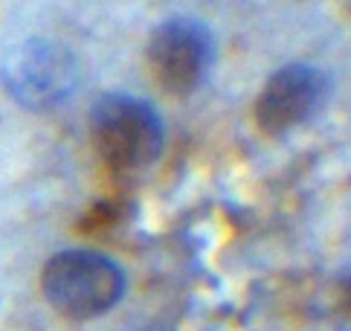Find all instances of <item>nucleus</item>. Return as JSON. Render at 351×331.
<instances>
[{
	"instance_id": "nucleus-2",
	"label": "nucleus",
	"mask_w": 351,
	"mask_h": 331,
	"mask_svg": "<svg viewBox=\"0 0 351 331\" xmlns=\"http://www.w3.org/2000/svg\"><path fill=\"white\" fill-rule=\"evenodd\" d=\"M44 297L67 320H96L125 294V273L117 262L87 250H67L47 262Z\"/></svg>"
},
{
	"instance_id": "nucleus-5",
	"label": "nucleus",
	"mask_w": 351,
	"mask_h": 331,
	"mask_svg": "<svg viewBox=\"0 0 351 331\" xmlns=\"http://www.w3.org/2000/svg\"><path fill=\"white\" fill-rule=\"evenodd\" d=\"M328 79L313 65H285L256 99V125L267 137H285L308 125L328 99Z\"/></svg>"
},
{
	"instance_id": "nucleus-3",
	"label": "nucleus",
	"mask_w": 351,
	"mask_h": 331,
	"mask_svg": "<svg viewBox=\"0 0 351 331\" xmlns=\"http://www.w3.org/2000/svg\"><path fill=\"white\" fill-rule=\"evenodd\" d=\"M3 84L23 108H56L76 91L79 61L64 44L49 41V38H29L6 56Z\"/></svg>"
},
{
	"instance_id": "nucleus-4",
	"label": "nucleus",
	"mask_w": 351,
	"mask_h": 331,
	"mask_svg": "<svg viewBox=\"0 0 351 331\" xmlns=\"http://www.w3.org/2000/svg\"><path fill=\"white\" fill-rule=\"evenodd\" d=\"M215 61V41L197 18H169L148 38V67L169 96H192Z\"/></svg>"
},
{
	"instance_id": "nucleus-1",
	"label": "nucleus",
	"mask_w": 351,
	"mask_h": 331,
	"mask_svg": "<svg viewBox=\"0 0 351 331\" xmlns=\"http://www.w3.org/2000/svg\"><path fill=\"white\" fill-rule=\"evenodd\" d=\"M90 137L105 163L140 172L162 151V119L152 102L140 96L105 93L90 111Z\"/></svg>"
},
{
	"instance_id": "nucleus-6",
	"label": "nucleus",
	"mask_w": 351,
	"mask_h": 331,
	"mask_svg": "<svg viewBox=\"0 0 351 331\" xmlns=\"http://www.w3.org/2000/svg\"><path fill=\"white\" fill-rule=\"evenodd\" d=\"M337 299H340L343 314L351 320V271L340 276V285H337Z\"/></svg>"
}]
</instances>
